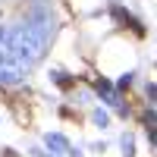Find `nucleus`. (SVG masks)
<instances>
[{
	"mask_svg": "<svg viewBox=\"0 0 157 157\" xmlns=\"http://www.w3.org/2000/svg\"><path fill=\"white\" fill-rule=\"evenodd\" d=\"M110 13H113V19L120 22V25H126V29H132V32H135L138 38H145V25H141V22H138V19L132 16V13H126L123 6H113Z\"/></svg>",
	"mask_w": 157,
	"mask_h": 157,
	"instance_id": "nucleus-1",
	"label": "nucleus"
},
{
	"mask_svg": "<svg viewBox=\"0 0 157 157\" xmlns=\"http://www.w3.org/2000/svg\"><path fill=\"white\" fill-rule=\"evenodd\" d=\"M47 145L57 148V154H63V151H66V138H60V135H47Z\"/></svg>",
	"mask_w": 157,
	"mask_h": 157,
	"instance_id": "nucleus-2",
	"label": "nucleus"
},
{
	"mask_svg": "<svg viewBox=\"0 0 157 157\" xmlns=\"http://www.w3.org/2000/svg\"><path fill=\"white\" fill-rule=\"evenodd\" d=\"M94 123H98V126H107V113L98 110V113H94Z\"/></svg>",
	"mask_w": 157,
	"mask_h": 157,
	"instance_id": "nucleus-3",
	"label": "nucleus"
}]
</instances>
